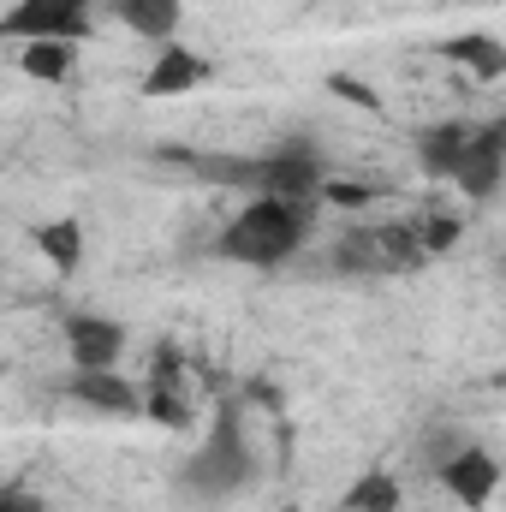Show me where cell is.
<instances>
[{
    "instance_id": "cell-1",
    "label": "cell",
    "mask_w": 506,
    "mask_h": 512,
    "mask_svg": "<svg viewBox=\"0 0 506 512\" xmlns=\"http://www.w3.org/2000/svg\"><path fill=\"white\" fill-rule=\"evenodd\" d=\"M310 239V203H280V197H251L215 239L221 262L239 268H280L286 256L304 251Z\"/></svg>"
},
{
    "instance_id": "cell-2",
    "label": "cell",
    "mask_w": 506,
    "mask_h": 512,
    "mask_svg": "<svg viewBox=\"0 0 506 512\" xmlns=\"http://www.w3.org/2000/svg\"><path fill=\"white\" fill-rule=\"evenodd\" d=\"M203 173L209 179H221V185H251L256 197H280V203H310L316 191H322V179H328V149L316 143V137H280L274 149H262L256 161H203Z\"/></svg>"
},
{
    "instance_id": "cell-3",
    "label": "cell",
    "mask_w": 506,
    "mask_h": 512,
    "mask_svg": "<svg viewBox=\"0 0 506 512\" xmlns=\"http://www.w3.org/2000/svg\"><path fill=\"white\" fill-rule=\"evenodd\" d=\"M251 477H256V453H251V441H245V417H239V399H227V405L215 411L209 441L185 459L179 483H185L191 495L215 501V495H239Z\"/></svg>"
},
{
    "instance_id": "cell-4",
    "label": "cell",
    "mask_w": 506,
    "mask_h": 512,
    "mask_svg": "<svg viewBox=\"0 0 506 512\" xmlns=\"http://www.w3.org/2000/svg\"><path fill=\"white\" fill-rule=\"evenodd\" d=\"M90 0H12L0 12V42H84Z\"/></svg>"
},
{
    "instance_id": "cell-5",
    "label": "cell",
    "mask_w": 506,
    "mask_h": 512,
    "mask_svg": "<svg viewBox=\"0 0 506 512\" xmlns=\"http://www.w3.org/2000/svg\"><path fill=\"white\" fill-rule=\"evenodd\" d=\"M435 477H441V489H447L465 512H483L495 501V489H501V465H495V453L477 447V441H465L459 453H447V459L435 465Z\"/></svg>"
},
{
    "instance_id": "cell-6",
    "label": "cell",
    "mask_w": 506,
    "mask_h": 512,
    "mask_svg": "<svg viewBox=\"0 0 506 512\" xmlns=\"http://www.w3.org/2000/svg\"><path fill=\"white\" fill-rule=\"evenodd\" d=\"M501 167H506V120H489V126L471 131V149L453 173V185L471 197V203H489L501 191Z\"/></svg>"
},
{
    "instance_id": "cell-7",
    "label": "cell",
    "mask_w": 506,
    "mask_h": 512,
    "mask_svg": "<svg viewBox=\"0 0 506 512\" xmlns=\"http://www.w3.org/2000/svg\"><path fill=\"white\" fill-rule=\"evenodd\" d=\"M66 346H72V370H114L120 352H126V328L114 316L72 310L66 316Z\"/></svg>"
},
{
    "instance_id": "cell-8",
    "label": "cell",
    "mask_w": 506,
    "mask_h": 512,
    "mask_svg": "<svg viewBox=\"0 0 506 512\" xmlns=\"http://www.w3.org/2000/svg\"><path fill=\"white\" fill-rule=\"evenodd\" d=\"M203 78H209V60H203L197 48H179V42H167V48L155 54V66L143 72V96H149V102H167V96H191Z\"/></svg>"
},
{
    "instance_id": "cell-9",
    "label": "cell",
    "mask_w": 506,
    "mask_h": 512,
    "mask_svg": "<svg viewBox=\"0 0 506 512\" xmlns=\"http://www.w3.org/2000/svg\"><path fill=\"white\" fill-rule=\"evenodd\" d=\"M471 120H441V126H423L411 137V149H417V167L429 173V179H447L453 185V173H459V161H465V149H471Z\"/></svg>"
},
{
    "instance_id": "cell-10",
    "label": "cell",
    "mask_w": 506,
    "mask_h": 512,
    "mask_svg": "<svg viewBox=\"0 0 506 512\" xmlns=\"http://www.w3.org/2000/svg\"><path fill=\"white\" fill-rule=\"evenodd\" d=\"M66 393L90 411H108V417H131L137 411V387L120 376V370H72Z\"/></svg>"
},
{
    "instance_id": "cell-11",
    "label": "cell",
    "mask_w": 506,
    "mask_h": 512,
    "mask_svg": "<svg viewBox=\"0 0 506 512\" xmlns=\"http://www.w3.org/2000/svg\"><path fill=\"white\" fill-rule=\"evenodd\" d=\"M114 18L126 24L131 36L143 42H179V24H185V0H114Z\"/></svg>"
},
{
    "instance_id": "cell-12",
    "label": "cell",
    "mask_w": 506,
    "mask_h": 512,
    "mask_svg": "<svg viewBox=\"0 0 506 512\" xmlns=\"http://www.w3.org/2000/svg\"><path fill=\"white\" fill-rule=\"evenodd\" d=\"M435 54L441 60H453V66H465L471 78H483V84H495L506 72V48L501 36H489V30H465V36H447V42H435Z\"/></svg>"
},
{
    "instance_id": "cell-13",
    "label": "cell",
    "mask_w": 506,
    "mask_h": 512,
    "mask_svg": "<svg viewBox=\"0 0 506 512\" xmlns=\"http://www.w3.org/2000/svg\"><path fill=\"white\" fill-rule=\"evenodd\" d=\"M30 245L48 256V268H54L60 280H72V274L84 268V227H78V215L36 221V227H30Z\"/></svg>"
},
{
    "instance_id": "cell-14",
    "label": "cell",
    "mask_w": 506,
    "mask_h": 512,
    "mask_svg": "<svg viewBox=\"0 0 506 512\" xmlns=\"http://www.w3.org/2000/svg\"><path fill=\"white\" fill-rule=\"evenodd\" d=\"M137 411H143V417H155L161 429H185V423H191L185 382H179V376H149L143 393H137Z\"/></svg>"
},
{
    "instance_id": "cell-15",
    "label": "cell",
    "mask_w": 506,
    "mask_h": 512,
    "mask_svg": "<svg viewBox=\"0 0 506 512\" xmlns=\"http://www.w3.org/2000/svg\"><path fill=\"white\" fill-rule=\"evenodd\" d=\"M72 42H24L18 48V72L36 78V84H66L72 78Z\"/></svg>"
},
{
    "instance_id": "cell-16",
    "label": "cell",
    "mask_w": 506,
    "mask_h": 512,
    "mask_svg": "<svg viewBox=\"0 0 506 512\" xmlns=\"http://www.w3.org/2000/svg\"><path fill=\"white\" fill-rule=\"evenodd\" d=\"M340 507H352V512H399V477H387V471H364V477L346 489Z\"/></svg>"
},
{
    "instance_id": "cell-17",
    "label": "cell",
    "mask_w": 506,
    "mask_h": 512,
    "mask_svg": "<svg viewBox=\"0 0 506 512\" xmlns=\"http://www.w3.org/2000/svg\"><path fill=\"white\" fill-rule=\"evenodd\" d=\"M334 268H340V274H387L381 245H376V227H364V233H346V239L334 245Z\"/></svg>"
},
{
    "instance_id": "cell-18",
    "label": "cell",
    "mask_w": 506,
    "mask_h": 512,
    "mask_svg": "<svg viewBox=\"0 0 506 512\" xmlns=\"http://www.w3.org/2000/svg\"><path fill=\"white\" fill-rule=\"evenodd\" d=\"M411 233H417L423 256H447L453 245H459L465 221H459V215H447V209H429V215H417V221H411Z\"/></svg>"
},
{
    "instance_id": "cell-19",
    "label": "cell",
    "mask_w": 506,
    "mask_h": 512,
    "mask_svg": "<svg viewBox=\"0 0 506 512\" xmlns=\"http://www.w3.org/2000/svg\"><path fill=\"white\" fill-rule=\"evenodd\" d=\"M316 197L334 203V209H364V203H376L381 197V185H370V179H322Z\"/></svg>"
},
{
    "instance_id": "cell-20",
    "label": "cell",
    "mask_w": 506,
    "mask_h": 512,
    "mask_svg": "<svg viewBox=\"0 0 506 512\" xmlns=\"http://www.w3.org/2000/svg\"><path fill=\"white\" fill-rule=\"evenodd\" d=\"M328 90H334V96H346V102H352V108H364V114H381V108H387V102H381V90H370L364 78H346V72H334V78H328Z\"/></svg>"
},
{
    "instance_id": "cell-21",
    "label": "cell",
    "mask_w": 506,
    "mask_h": 512,
    "mask_svg": "<svg viewBox=\"0 0 506 512\" xmlns=\"http://www.w3.org/2000/svg\"><path fill=\"white\" fill-rule=\"evenodd\" d=\"M0 512H42V495L24 489V483H6L0 489Z\"/></svg>"
},
{
    "instance_id": "cell-22",
    "label": "cell",
    "mask_w": 506,
    "mask_h": 512,
    "mask_svg": "<svg viewBox=\"0 0 506 512\" xmlns=\"http://www.w3.org/2000/svg\"><path fill=\"white\" fill-rule=\"evenodd\" d=\"M334 512H352V507H334Z\"/></svg>"
}]
</instances>
